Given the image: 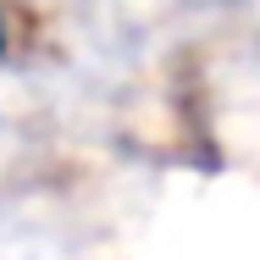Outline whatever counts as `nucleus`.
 <instances>
[{
	"mask_svg": "<svg viewBox=\"0 0 260 260\" xmlns=\"http://www.w3.org/2000/svg\"><path fill=\"white\" fill-rule=\"evenodd\" d=\"M0 45H6V39H0Z\"/></svg>",
	"mask_w": 260,
	"mask_h": 260,
	"instance_id": "f257e3e1",
	"label": "nucleus"
}]
</instances>
